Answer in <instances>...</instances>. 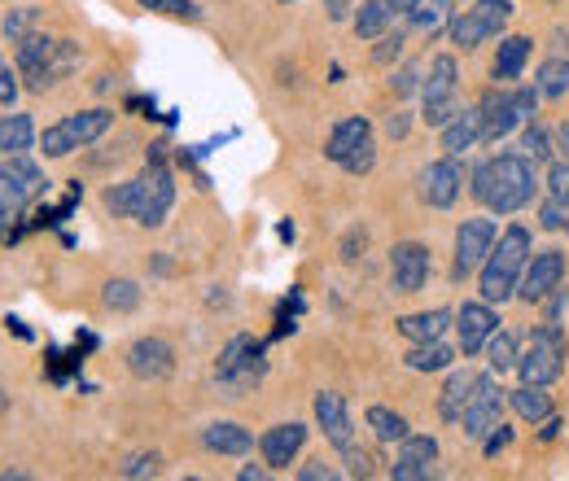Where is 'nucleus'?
Returning a JSON list of instances; mask_svg holds the SVG:
<instances>
[{
	"label": "nucleus",
	"mask_w": 569,
	"mask_h": 481,
	"mask_svg": "<svg viewBox=\"0 0 569 481\" xmlns=\"http://www.w3.org/2000/svg\"><path fill=\"white\" fill-rule=\"evenodd\" d=\"M539 189H543L539 184V162L526 158V153H496V158L478 162L473 176H469L473 202L487 210V214H499V219L535 207Z\"/></svg>",
	"instance_id": "f257e3e1"
},
{
	"label": "nucleus",
	"mask_w": 569,
	"mask_h": 481,
	"mask_svg": "<svg viewBox=\"0 0 569 481\" xmlns=\"http://www.w3.org/2000/svg\"><path fill=\"white\" fill-rule=\"evenodd\" d=\"M171 207H176V176L158 153H153V162H144L141 176L106 189V210L119 219H132L141 228H162Z\"/></svg>",
	"instance_id": "f03ea898"
},
{
	"label": "nucleus",
	"mask_w": 569,
	"mask_h": 481,
	"mask_svg": "<svg viewBox=\"0 0 569 481\" xmlns=\"http://www.w3.org/2000/svg\"><path fill=\"white\" fill-rule=\"evenodd\" d=\"M530 254H535V232H530L526 223L512 219V223L496 237L487 263L478 268V293H482L491 307L508 302V298H517V284H521V272H526Z\"/></svg>",
	"instance_id": "7ed1b4c3"
},
{
	"label": "nucleus",
	"mask_w": 569,
	"mask_h": 481,
	"mask_svg": "<svg viewBox=\"0 0 569 481\" xmlns=\"http://www.w3.org/2000/svg\"><path fill=\"white\" fill-rule=\"evenodd\" d=\"M79 67V44L74 40H53V36H27L18 40V74L31 92H49Z\"/></svg>",
	"instance_id": "20e7f679"
},
{
	"label": "nucleus",
	"mask_w": 569,
	"mask_h": 481,
	"mask_svg": "<svg viewBox=\"0 0 569 481\" xmlns=\"http://www.w3.org/2000/svg\"><path fill=\"white\" fill-rule=\"evenodd\" d=\"M482 110V144H499L508 140L526 119H535L539 110V88H487L478 97Z\"/></svg>",
	"instance_id": "39448f33"
},
{
	"label": "nucleus",
	"mask_w": 569,
	"mask_h": 481,
	"mask_svg": "<svg viewBox=\"0 0 569 481\" xmlns=\"http://www.w3.org/2000/svg\"><path fill=\"white\" fill-rule=\"evenodd\" d=\"M268 372V359H263V342L250 338V333H237L232 342L219 350L214 359V385L228 394V399H241L250 394Z\"/></svg>",
	"instance_id": "423d86ee"
},
{
	"label": "nucleus",
	"mask_w": 569,
	"mask_h": 481,
	"mask_svg": "<svg viewBox=\"0 0 569 481\" xmlns=\"http://www.w3.org/2000/svg\"><path fill=\"white\" fill-rule=\"evenodd\" d=\"M44 189H49V180L27 153H13V158L0 162V241H9V223L22 219V210L31 207Z\"/></svg>",
	"instance_id": "0eeeda50"
},
{
	"label": "nucleus",
	"mask_w": 569,
	"mask_h": 481,
	"mask_svg": "<svg viewBox=\"0 0 569 481\" xmlns=\"http://www.w3.org/2000/svg\"><path fill=\"white\" fill-rule=\"evenodd\" d=\"M566 359H569V338L561 324H539L535 333H530V342L526 350L517 354V377L521 381H530V385H552V381H561V372H566Z\"/></svg>",
	"instance_id": "6e6552de"
},
{
	"label": "nucleus",
	"mask_w": 569,
	"mask_h": 481,
	"mask_svg": "<svg viewBox=\"0 0 569 481\" xmlns=\"http://www.w3.org/2000/svg\"><path fill=\"white\" fill-rule=\"evenodd\" d=\"M114 128V110L106 106H92V110H79V114H67L62 123L44 128L40 137V153L44 158H71L74 149H88Z\"/></svg>",
	"instance_id": "1a4fd4ad"
},
{
	"label": "nucleus",
	"mask_w": 569,
	"mask_h": 481,
	"mask_svg": "<svg viewBox=\"0 0 569 481\" xmlns=\"http://www.w3.org/2000/svg\"><path fill=\"white\" fill-rule=\"evenodd\" d=\"M512 13H517L512 0H478V4L460 9V13L447 22V36H451L456 49L473 53V49H482L487 40H499V36H503V27H508Z\"/></svg>",
	"instance_id": "9d476101"
},
{
	"label": "nucleus",
	"mask_w": 569,
	"mask_h": 481,
	"mask_svg": "<svg viewBox=\"0 0 569 481\" xmlns=\"http://www.w3.org/2000/svg\"><path fill=\"white\" fill-rule=\"evenodd\" d=\"M325 158L338 162L347 176H368L377 167V137H372V123L363 114L342 119L329 140H325Z\"/></svg>",
	"instance_id": "9b49d317"
},
{
	"label": "nucleus",
	"mask_w": 569,
	"mask_h": 481,
	"mask_svg": "<svg viewBox=\"0 0 569 481\" xmlns=\"http://www.w3.org/2000/svg\"><path fill=\"white\" fill-rule=\"evenodd\" d=\"M503 403H508V390L499 385V372H478L473 399H469V408L460 415V433H465L469 442H482L499 420H503Z\"/></svg>",
	"instance_id": "f8f14e48"
},
{
	"label": "nucleus",
	"mask_w": 569,
	"mask_h": 481,
	"mask_svg": "<svg viewBox=\"0 0 569 481\" xmlns=\"http://www.w3.org/2000/svg\"><path fill=\"white\" fill-rule=\"evenodd\" d=\"M496 237H499L496 219H487V214L465 219V223L456 228V250H451V272H456V280L473 275L482 263H487V254H491Z\"/></svg>",
	"instance_id": "ddd939ff"
},
{
	"label": "nucleus",
	"mask_w": 569,
	"mask_h": 481,
	"mask_svg": "<svg viewBox=\"0 0 569 481\" xmlns=\"http://www.w3.org/2000/svg\"><path fill=\"white\" fill-rule=\"evenodd\" d=\"M566 250H535L526 272H521V284H517V298L521 302H548L561 284H566Z\"/></svg>",
	"instance_id": "4468645a"
},
{
	"label": "nucleus",
	"mask_w": 569,
	"mask_h": 481,
	"mask_svg": "<svg viewBox=\"0 0 569 481\" xmlns=\"http://www.w3.org/2000/svg\"><path fill=\"white\" fill-rule=\"evenodd\" d=\"M421 202L433 210H451L460 202V193H465V167H460V158H451V153H442V158H433L426 171H421Z\"/></svg>",
	"instance_id": "2eb2a0df"
},
{
	"label": "nucleus",
	"mask_w": 569,
	"mask_h": 481,
	"mask_svg": "<svg viewBox=\"0 0 569 481\" xmlns=\"http://www.w3.org/2000/svg\"><path fill=\"white\" fill-rule=\"evenodd\" d=\"M451 329H456L460 354H465V359H473V354H482V345L491 342V333L499 329V311L487 302V298H478V302H460V307H456Z\"/></svg>",
	"instance_id": "dca6fc26"
},
{
	"label": "nucleus",
	"mask_w": 569,
	"mask_h": 481,
	"mask_svg": "<svg viewBox=\"0 0 569 481\" xmlns=\"http://www.w3.org/2000/svg\"><path fill=\"white\" fill-rule=\"evenodd\" d=\"M307 438H311V429H307L302 420H281V424L263 429V438H259V455H263V464H268L272 473H284V469L302 455Z\"/></svg>",
	"instance_id": "f3484780"
},
{
	"label": "nucleus",
	"mask_w": 569,
	"mask_h": 481,
	"mask_svg": "<svg viewBox=\"0 0 569 481\" xmlns=\"http://www.w3.org/2000/svg\"><path fill=\"white\" fill-rule=\"evenodd\" d=\"M429 272H433L429 245H421V241H399L390 250V289L395 293H421L429 284Z\"/></svg>",
	"instance_id": "a211bd4d"
},
{
	"label": "nucleus",
	"mask_w": 569,
	"mask_h": 481,
	"mask_svg": "<svg viewBox=\"0 0 569 481\" xmlns=\"http://www.w3.org/2000/svg\"><path fill=\"white\" fill-rule=\"evenodd\" d=\"M123 359H128V372L137 381H167L176 372V345L167 338H137Z\"/></svg>",
	"instance_id": "6ab92c4d"
},
{
	"label": "nucleus",
	"mask_w": 569,
	"mask_h": 481,
	"mask_svg": "<svg viewBox=\"0 0 569 481\" xmlns=\"http://www.w3.org/2000/svg\"><path fill=\"white\" fill-rule=\"evenodd\" d=\"M433 464H438V438H429V433H408V438L399 442V460L390 464V478L429 481L433 478Z\"/></svg>",
	"instance_id": "aec40b11"
},
{
	"label": "nucleus",
	"mask_w": 569,
	"mask_h": 481,
	"mask_svg": "<svg viewBox=\"0 0 569 481\" xmlns=\"http://www.w3.org/2000/svg\"><path fill=\"white\" fill-rule=\"evenodd\" d=\"M311 412H316V424L325 429V438L333 442V451L356 447V424H351V412H347V399H342V394L320 390L316 403H311Z\"/></svg>",
	"instance_id": "412c9836"
},
{
	"label": "nucleus",
	"mask_w": 569,
	"mask_h": 481,
	"mask_svg": "<svg viewBox=\"0 0 569 481\" xmlns=\"http://www.w3.org/2000/svg\"><path fill=\"white\" fill-rule=\"evenodd\" d=\"M202 447L211 455H250L254 451V433L246 424H237V420H214V424L202 429Z\"/></svg>",
	"instance_id": "4be33fe9"
},
{
	"label": "nucleus",
	"mask_w": 569,
	"mask_h": 481,
	"mask_svg": "<svg viewBox=\"0 0 569 481\" xmlns=\"http://www.w3.org/2000/svg\"><path fill=\"white\" fill-rule=\"evenodd\" d=\"M442 132V153H451V158H460V153H469L473 144H482V110L478 106H465L447 128H438Z\"/></svg>",
	"instance_id": "5701e85b"
},
{
	"label": "nucleus",
	"mask_w": 569,
	"mask_h": 481,
	"mask_svg": "<svg viewBox=\"0 0 569 481\" xmlns=\"http://www.w3.org/2000/svg\"><path fill=\"white\" fill-rule=\"evenodd\" d=\"M473 381H478V372H469V368H451L447 372L442 394H438V415L447 424H460V415H465L469 399H473Z\"/></svg>",
	"instance_id": "b1692460"
},
{
	"label": "nucleus",
	"mask_w": 569,
	"mask_h": 481,
	"mask_svg": "<svg viewBox=\"0 0 569 481\" xmlns=\"http://www.w3.org/2000/svg\"><path fill=\"white\" fill-rule=\"evenodd\" d=\"M530 53H535V40H530V36H503L496 62H491V79H496V83H517V79L526 74Z\"/></svg>",
	"instance_id": "393cba45"
},
{
	"label": "nucleus",
	"mask_w": 569,
	"mask_h": 481,
	"mask_svg": "<svg viewBox=\"0 0 569 481\" xmlns=\"http://www.w3.org/2000/svg\"><path fill=\"white\" fill-rule=\"evenodd\" d=\"M508 408L517 412V420H526V424H548L557 415L548 385H530V381H521L517 390H508Z\"/></svg>",
	"instance_id": "a878e982"
},
{
	"label": "nucleus",
	"mask_w": 569,
	"mask_h": 481,
	"mask_svg": "<svg viewBox=\"0 0 569 481\" xmlns=\"http://www.w3.org/2000/svg\"><path fill=\"white\" fill-rule=\"evenodd\" d=\"M451 320H456V311H447V307H433V311L403 315V320H399V333H403L408 342H433V338H442V333L451 329Z\"/></svg>",
	"instance_id": "bb28decb"
},
{
	"label": "nucleus",
	"mask_w": 569,
	"mask_h": 481,
	"mask_svg": "<svg viewBox=\"0 0 569 481\" xmlns=\"http://www.w3.org/2000/svg\"><path fill=\"white\" fill-rule=\"evenodd\" d=\"M395 9L386 4V0H359L356 18H351V27H356L359 40H381L386 31H395Z\"/></svg>",
	"instance_id": "cd10ccee"
},
{
	"label": "nucleus",
	"mask_w": 569,
	"mask_h": 481,
	"mask_svg": "<svg viewBox=\"0 0 569 481\" xmlns=\"http://www.w3.org/2000/svg\"><path fill=\"white\" fill-rule=\"evenodd\" d=\"M451 92H460V67H456L451 53H438V58H429L426 67L421 101H429V97H451Z\"/></svg>",
	"instance_id": "c85d7f7f"
},
{
	"label": "nucleus",
	"mask_w": 569,
	"mask_h": 481,
	"mask_svg": "<svg viewBox=\"0 0 569 481\" xmlns=\"http://www.w3.org/2000/svg\"><path fill=\"white\" fill-rule=\"evenodd\" d=\"M403 363H408L412 372H447V368L456 363V350L442 342V338H433V342H412V350L403 354Z\"/></svg>",
	"instance_id": "c756f323"
},
{
	"label": "nucleus",
	"mask_w": 569,
	"mask_h": 481,
	"mask_svg": "<svg viewBox=\"0 0 569 481\" xmlns=\"http://www.w3.org/2000/svg\"><path fill=\"white\" fill-rule=\"evenodd\" d=\"M31 144H36V123H31V114H4V119H0V158L27 153Z\"/></svg>",
	"instance_id": "7c9ffc66"
},
{
	"label": "nucleus",
	"mask_w": 569,
	"mask_h": 481,
	"mask_svg": "<svg viewBox=\"0 0 569 481\" xmlns=\"http://www.w3.org/2000/svg\"><path fill=\"white\" fill-rule=\"evenodd\" d=\"M363 420H368V429L377 433V442H386V447H395V442H403V438L412 433V424H408L403 415L395 412V408H381V403H372V408L363 412Z\"/></svg>",
	"instance_id": "2f4dec72"
},
{
	"label": "nucleus",
	"mask_w": 569,
	"mask_h": 481,
	"mask_svg": "<svg viewBox=\"0 0 569 481\" xmlns=\"http://www.w3.org/2000/svg\"><path fill=\"white\" fill-rule=\"evenodd\" d=\"M456 0H417V9L403 18L412 31H421V36H433V31H442L451 18H456V9H451Z\"/></svg>",
	"instance_id": "473e14b6"
},
{
	"label": "nucleus",
	"mask_w": 569,
	"mask_h": 481,
	"mask_svg": "<svg viewBox=\"0 0 569 481\" xmlns=\"http://www.w3.org/2000/svg\"><path fill=\"white\" fill-rule=\"evenodd\" d=\"M535 88H539V97H548V101L569 97V58H543L539 70H535Z\"/></svg>",
	"instance_id": "72a5a7b5"
},
{
	"label": "nucleus",
	"mask_w": 569,
	"mask_h": 481,
	"mask_svg": "<svg viewBox=\"0 0 569 481\" xmlns=\"http://www.w3.org/2000/svg\"><path fill=\"white\" fill-rule=\"evenodd\" d=\"M482 354H487V368L503 377V372H512V368H517V354H521V350H517V338H512V333L496 329V333H491V342L482 345Z\"/></svg>",
	"instance_id": "f704fd0d"
},
{
	"label": "nucleus",
	"mask_w": 569,
	"mask_h": 481,
	"mask_svg": "<svg viewBox=\"0 0 569 481\" xmlns=\"http://www.w3.org/2000/svg\"><path fill=\"white\" fill-rule=\"evenodd\" d=\"M521 149H526V158H535V162L543 167V162H552V153H557V140H552V132H548L543 123L526 119V132H521Z\"/></svg>",
	"instance_id": "c9c22d12"
},
{
	"label": "nucleus",
	"mask_w": 569,
	"mask_h": 481,
	"mask_svg": "<svg viewBox=\"0 0 569 481\" xmlns=\"http://www.w3.org/2000/svg\"><path fill=\"white\" fill-rule=\"evenodd\" d=\"M101 302L110 307V311H119V315H128V311H137L141 307V284L137 280H110L106 284V293H101Z\"/></svg>",
	"instance_id": "e433bc0d"
},
{
	"label": "nucleus",
	"mask_w": 569,
	"mask_h": 481,
	"mask_svg": "<svg viewBox=\"0 0 569 481\" xmlns=\"http://www.w3.org/2000/svg\"><path fill=\"white\" fill-rule=\"evenodd\" d=\"M460 110H465L460 92H451V97H429V101H421V123H426V128H447Z\"/></svg>",
	"instance_id": "4c0bfd02"
},
{
	"label": "nucleus",
	"mask_w": 569,
	"mask_h": 481,
	"mask_svg": "<svg viewBox=\"0 0 569 481\" xmlns=\"http://www.w3.org/2000/svg\"><path fill=\"white\" fill-rule=\"evenodd\" d=\"M539 228L543 232H569V198L543 193V202H539Z\"/></svg>",
	"instance_id": "58836bf2"
},
{
	"label": "nucleus",
	"mask_w": 569,
	"mask_h": 481,
	"mask_svg": "<svg viewBox=\"0 0 569 481\" xmlns=\"http://www.w3.org/2000/svg\"><path fill=\"white\" fill-rule=\"evenodd\" d=\"M153 13H167V18H180V22H202V4L193 0H137Z\"/></svg>",
	"instance_id": "ea45409f"
},
{
	"label": "nucleus",
	"mask_w": 569,
	"mask_h": 481,
	"mask_svg": "<svg viewBox=\"0 0 569 481\" xmlns=\"http://www.w3.org/2000/svg\"><path fill=\"white\" fill-rule=\"evenodd\" d=\"M158 469H162V455H158V451H141V455H128V464L119 469V478H128V481L158 478Z\"/></svg>",
	"instance_id": "a19ab883"
},
{
	"label": "nucleus",
	"mask_w": 569,
	"mask_h": 481,
	"mask_svg": "<svg viewBox=\"0 0 569 481\" xmlns=\"http://www.w3.org/2000/svg\"><path fill=\"white\" fill-rule=\"evenodd\" d=\"M403 40H408L403 31H386V36L377 40V49H372V62H377V67L399 62V58H403Z\"/></svg>",
	"instance_id": "79ce46f5"
},
{
	"label": "nucleus",
	"mask_w": 569,
	"mask_h": 481,
	"mask_svg": "<svg viewBox=\"0 0 569 481\" xmlns=\"http://www.w3.org/2000/svg\"><path fill=\"white\" fill-rule=\"evenodd\" d=\"M421 62H408L403 70H395V79H390V88H395V97H412V92H421Z\"/></svg>",
	"instance_id": "37998d69"
},
{
	"label": "nucleus",
	"mask_w": 569,
	"mask_h": 481,
	"mask_svg": "<svg viewBox=\"0 0 569 481\" xmlns=\"http://www.w3.org/2000/svg\"><path fill=\"white\" fill-rule=\"evenodd\" d=\"M342 455V464H347V478H372L377 469H372V455L363 451V447H347V451H338Z\"/></svg>",
	"instance_id": "c03bdc74"
},
{
	"label": "nucleus",
	"mask_w": 569,
	"mask_h": 481,
	"mask_svg": "<svg viewBox=\"0 0 569 481\" xmlns=\"http://www.w3.org/2000/svg\"><path fill=\"white\" fill-rule=\"evenodd\" d=\"M508 447H512V424H503V420H499L496 429L482 438V455H487V460H499Z\"/></svg>",
	"instance_id": "a18cd8bd"
},
{
	"label": "nucleus",
	"mask_w": 569,
	"mask_h": 481,
	"mask_svg": "<svg viewBox=\"0 0 569 481\" xmlns=\"http://www.w3.org/2000/svg\"><path fill=\"white\" fill-rule=\"evenodd\" d=\"M543 193H552V198H569V158H561V162H548Z\"/></svg>",
	"instance_id": "49530a36"
},
{
	"label": "nucleus",
	"mask_w": 569,
	"mask_h": 481,
	"mask_svg": "<svg viewBox=\"0 0 569 481\" xmlns=\"http://www.w3.org/2000/svg\"><path fill=\"white\" fill-rule=\"evenodd\" d=\"M31 22H36V9H13V13L4 18V36L18 44V40H27V36H31Z\"/></svg>",
	"instance_id": "de8ad7c7"
},
{
	"label": "nucleus",
	"mask_w": 569,
	"mask_h": 481,
	"mask_svg": "<svg viewBox=\"0 0 569 481\" xmlns=\"http://www.w3.org/2000/svg\"><path fill=\"white\" fill-rule=\"evenodd\" d=\"M18 79H22L18 67H9V58H0V106H13L18 101V92H22Z\"/></svg>",
	"instance_id": "09e8293b"
},
{
	"label": "nucleus",
	"mask_w": 569,
	"mask_h": 481,
	"mask_svg": "<svg viewBox=\"0 0 569 481\" xmlns=\"http://www.w3.org/2000/svg\"><path fill=\"white\" fill-rule=\"evenodd\" d=\"M333 478H338V469L325 464V460H311V464L298 469V481H333Z\"/></svg>",
	"instance_id": "8fccbe9b"
},
{
	"label": "nucleus",
	"mask_w": 569,
	"mask_h": 481,
	"mask_svg": "<svg viewBox=\"0 0 569 481\" xmlns=\"http://www.w3.org/2000/svg\"><path fill=\"white\" fill-rule=\"evenodd\" d=\"M408 132H412V114H408V110H395V114L386 119V137H390V140H403Z\"/></svg>",
	"instance_id": "3c124183"
},
{
	"label": "nucleus",
	"mask_w": 569,
	"mask_h": 481,
	"mask_svg": "<svg viewBox=\"0 0 569 481\" xmlns=\"http://www.w3.org/2000/svg\"><path fill=\"white\" fill-rule=\"evenodd\" d=\"M363 245H368V232H363V228H351V232H347V241H342V259H347V263H356L359 254H363Z\"/></svg>",
	"instance_id": "603ef678"
},
{
	"label": "nucleus",
	"mask_w": 569,
	"mask_h": 481,
	"mask_svg": "<svg viewBox=\"0 0 569 481\" xmlns=\"http://www.w3.org/2000/svg\"><path fill=\"white\" fill-rule=\"evenodd\" d=\"M325 9H329L333 22H347V18H356L351 9H359V0H325Z\"/></svg>",
	"instance_id": "864d4df0"
},
{
	"label": "nucleus",
	"mask_w": 569,
	"mask_h": 481,
	"mask_svg": "<svg viewBox=\"0 0 569 481\" xmlns=\"http://www.w3.org/2000/svg\"><path fill=\"white\" fill-rule=\"evenodd\" d=\"M268 473H272L268 464H250V469H241L237 478H241V481H263V478H268Z\"/></svg>",
	"instance_id": "5fc2aeb1"
},
{
	"label": "nucleus",
	"mask_w": 569,
	"mask_h": 481,
	"mask_svg": "<svg viewBox=\"0 0 569 481\" xmlns=\"http://www.w3.org/2000/svg\"><path fill=\"white\" fill-rule=\"evenodd\" d=\"M552 140H557V153H561V158H569V123H561V128L552 132Z\"/></svg>",
	"instance_id": "6e6d98bb"
},
{
	"label": "nucleus",
	"mask_w": 569,
	"mask_h": 481,
	"mask_svg": "<svg viewBox=\"0 0 569 481\" xmlns=\"http://www.w3.org/2000/svg\"><path fill=\"white\" fill-rule=\"evenodd\" d=\"M9 412V394H4V385H0V415Z\"/></svg>",
	"instance_id": "4d7b16f0"
},
{
	"label": "nucleus",
	"mask_w": 569,
	"mask_h": 481,
	"mask_svg": "<svg viewBox=\"0 0 569 481\" xmlns=\"http://www.w3.org/2000/svg\"><path fill=\"white\" fill-rule=\"evenodd\" d=\"M281 4H293V0H281Z\"/></svg>",
	"instance_id": "13d9d810"
}]
</instances>
